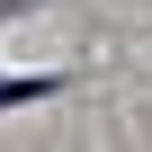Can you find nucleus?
<instances>
[{"instance_id": "obj_1", "label": "nucleus", "mask_w": 152, "mask_h": 152, "mask_svg": "<svg viewBox=\"0 0 152 152\" xmlns=\"http://www.w3.org/2000/svg\"><path fill=\"white\" fill-rule=\"evenodd\" d=\"M63 90V72H45V81H9V72H0V107H18V99H54Z\"/></svg>"}, {"instance_id": "obj_2", "label": "nucleus", "mask_w": 152, "mask_h": 152, "mask_svg": "<svg viewBox=\"0 0 152 152\" xmlns=\"http://www.w3.org/2000/svg\"><path fill=\"white\" fill-rule=\"evenodd\" d=\"M18 9H27V0H0V18H18Z\"/></svg>"}]
</instances>
